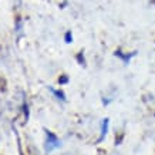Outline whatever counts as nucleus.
Instances as JSON below:
<instances>
[{
  "label": "nucleus",
  "instance_id": "nucleus-8",
  "mask_svg": "<svg viewBox=\"0 0 155 155\" xmlns=\"http://www.w3.org/2000/svg\"><path fill=\"white\" fill-rule=\"evenodd\" d=\"M77 58H78V61H80V64H84V60H83V53H80V54L77 56Z\"/></svg>",
  "mask_w": 155,
  "mask_h": 155
},
{
  "label": "nucleus",
  "instance_id": "nucleus-7",
  "mask_svg": "<svg viewBox=\"0 0 155 155\" xmlns=\"http://www.w3.org/2000/svg\"><path fill=\"white\" fill-rule=\"evenodd\" d=\"M23 113L26 114V121H27V120H28V108H27V104H26V103L23 104Z\"/></svg>",
  "mask_w": 155,
  "mask_h": 155
},
{
  "label": "nucleus",
  "instance_id": "nucleus-3",
  "mask_svg": "<svg viewBox=\"0 0 155 155\" xmlns=\"http://www.w3.org/2000/svg\"><path fill=\"white\" fill-rule=\"evenodd\" d=\"M134 54H135V53H132V54H128V56H125V54H122L120 50H117V51H115V56H118L120 58H122V60L125 61V63H128V61H130V58H131Z\"/></svg>",
  "mask_w": 155,
  "mask_h": 155
},
{
  "label": "nucleus",
  "instance_id": "nucleus-1",
  "mask_svg": "<svg viewBox=\"0 0 155 155\" xmlns=\"http://www.w3.org/2000/svg\"><path fill=\"white\" fill-rule=\"evenodd\" d=\"M46 137H47V140H46V147L44 148H46L47 152H51L53 150H56V148L60 147V140H58V137L54 132L46 130Z\"/></svg>",
  "mask_w": 155,
  "mask_h": 155
},
{
  "label": "nucleus",
  "instance_id": "nucleus-4",
  "mask_svg": "<svg viewBox=\"0 0 155 155\" xmlns=\"http://www.w3.org/2000/svg\"><path fill=\"white\" fill-rule=\"evenodd\" d=\"M50 90H51V93L56 95L57 98H60L61 101H66V95H64L63 91H60V90H54V88H50Z\"/></svg>",
  "mask_w": 155,
  "mask_h": 155
},
{
  "label": "nucleus",
  "instance_id": "nucleus-2",
  "mask_svg": "<svg viewBox=\"0 0 155 155\" xmlns=\"http://www.w3.org/2000/svg\"><path fill=\"white\" fill-rule=\"evenodd\" d=\"M108 124H110V120H108V118H104L103 125H101V135H100V138L97 140V144L103 142V140L105 138V135H107V131H108Z\"/></svg>",
  "mask_w": 155,
  "mask_h": 155
},
{
  "label": "nucleus",
  "instance_id": "nucleus-6",
  "mask_svg": "<svg viewBox=\"0 0 155 155\" xmlns=\"http://www.w3.org/2000/svg\"><path fill=\"white\" fill-rule=\"evenodd\" d=\"M64 40H66V43H71V41H73V34H71V31H67Z\"/></svg>",
  "mask_w": 155,
  "mask_h": 155
},
{
  "label": "nucleus",
  "instance_id": "nucleus-5",
  "mask_svg": "<svg viewBox=\"0 0 155 155\" xmlns=\"http://www.w3.org/2000/svg\"><path fill=\"white\" fill-rule=\"evenodd\" d=\"M58 83H60V84H67V83H68V77H67V75H61L60 78H58Z\"/></svg>",
  "mask_w": 155,
  "mask_h": 155
}]
</instances>
